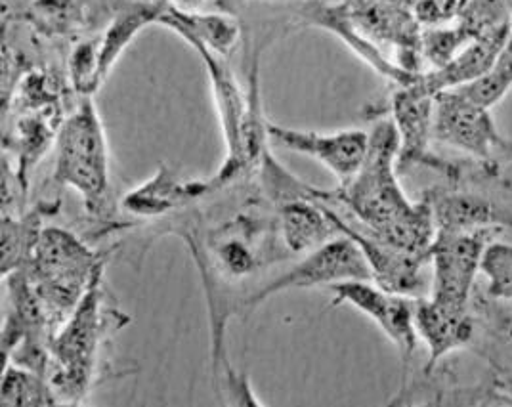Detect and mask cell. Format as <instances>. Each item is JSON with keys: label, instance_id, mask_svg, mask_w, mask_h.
<instances>
[{"label": "cell", "instance_id": "15", "mask_svg": "<svg viewBox=\"0 0 512 407\" xmlns=\"http://www.w3.org/2000/svg\"><path fill=\"white\" fill-rule=\"evenodd\" d=\"M279 230L289 253L308 255L341 236L327 207L316 199H293L279 205Z\"/></svg>", "mask_w": 512, "mask_h": 407}, {"label": "cell", "instance_id": "16", "mask_svg": "<svg viewBox=\"0 0 512 407\" xmlns=\"http://www.w3.org/2000/svg\"><path fill=\"white\" fill-rule=\"evenodd\" d=\"M155 23L169 27L184 41L193 39L205 44L209 50L224 58L234 50L241 37V27L232 16L184 12L165 0L159 2V14Z\"/></svg>", "mask_w": 512, "mask_h": 407}, {"label": "cell", "instance_id": "2", "mask_svg": "<svg viewBox=\"0 0 512 407\" xmlns=\"http://www.w3.org/2000/svg\"><path fill=\"white\" fill-rule=\"evenodd\" d=\"M31 251L29 285L43 304L46 320L56 327L65 323L83 300L102 264L86 245L62 228L43 230Z\"/></svg>", "mask_w": 512, "mask_h": 407}, {"label": "cell", "instance_id": "6", "mask_svg": "<svg viewBox=\"0 0 512 407\" xmlns=\"http://www.w3.org/2000/svg\"><path fill=\"white\" fill-rule=\"evenodd\" d=\"M495 228L469 232H436L430 260L434 264V287L430 299L453 310L467 312L470 293L486 245Z\"/></svg>", "mask_w": 512, "mask_h": 407}, {"label": "cell", "instance_id": "18", "mask_svg": "<svg viewBox=\"0 0 512 407\" xmlns=\"http://www.w3.org/2000/svg\"><path fill=\"white\" fill-rule=\"evenodd\" d=\"M159 2L157 4H134L123 10L113 23L106 29V33L98 39V58H100V79L106 81L113 65L121 58L138 33L157 22Z\"/></svg>", "mask_w": 512, "mask_h": 407}, {"label": "cell", "instance_id": "4", "mask_svg": "<svg viewBox=\"0 0 512 407\" xmlns=\"http://www.w3.org/2000/svg\"><path fill=\"white\" fill-rule=\"evenodd\" d=\"M54 182L81 193L88 213H104L109 193V153L100 115L90 98H83L58 132Z\"/></svg>", "mask_w": 512, "mask_h": 407}, {"label": "cell", "instance_id": "23", "mask_svg": "<svg viewBox=\"0 0 512 407\" xmlns=\"http://www.w3.org/2000/svg\"><path fill=\"white\" fill-rule=\"evenodd\" d=\"M56 396L39 375L27 373L22 367H6L2 377V404L4 406H52Z\"/></svg>", "mask_w": 512, "mask_h": 407}, {"label": "cell", "instance_id": "21", "mask_svg": "<svg viewBox=\"0 0 512 407\" xmlns=\"http://www.w3.org/2000/svg\"><path fill=\"white\" fill-rule=\"evenodd\" d=\"M474 39L465 25L459 22L430 25L421 31V56L430 69H438L463 50Z\"/></svg>", "mask_w": 512, "mask_h": 407}, {"label": "cell", "instance_id": "14", "mask_svg": "<svg viewBox=\"0 0 512 407\" xmlns=\"http://www.w3.org/2000/svg\"><path fill=\"white\" fill-rule=\"evenodd\" d=\"M209 192H213L209 180L182 182L172 169L161 165L148 182L123 197V209L140 218H157Z\"/></svg>", "mask_w": 512, "mask_h": 407}, {"label": "cell", "instance_id": "13", "mask_svg": "<svg viewBox=\"0 0 512 407\" xmlns=\"http://www.w3.org/2000/svg\"><path fill=\"white\" fill-rule=\"evenodd\" d=\"M415 327L419 341L427 344V371L451 352L465 348L474 335L469 312L453 310L432 299H415Z\"/></svg>", "mask_w": 512, "mask_h": 407}, {"label": "cell", "instance_id": "1", "mask_svg": "<svg viewBox=\"0 0 512 407\" xmlns=\"http://www.w3.org/2000/svg\"><path fill=\"white\" fill-rule=\"evenodd\" d=\"M400 138L390 119L369 134V151L360 172L335 192H323L316 201L337 203L363 230L384 243L430 260L436 237L432 201L411 203L396 176ZM342 213V211H341Z\"/></svg>", "mask_w": 512, "mask_h": 407}, {"label": "cell", "instance_id": "26", "mask_svg": "<svg viewBox=\"0 0 512 407\" xmlns=\"http://www.w3.org/2000/svg\"><path fill=\"white\" fill-rule=\"evenodd\" d=\"M165 2L184 12H201L205 6V0H165Z\"/></svg>", "mask_w": 512, "mask_h": 407}, {"label": "cell", "instance_id": "12", "mask_svg": "<svg viewBox=\"0 0 512 407\" xmlns=\"http://www.w3.org/2000/svg\"><path fill=\"white\" fill-rule=\"evenodd\" d=\"M511 33L512 23H505L501 27H495L474 37L463 50H459L449 60L448 64L425 71L423 81L434 94L474 83L497 60V56L509 41Z\"/></svg>", "mask_w": 512, "mask_h": 407}, {"label": "cell", "instance_id": "8", "mask_svg": "<svg viewBox=\"0 0 512 407\" xmlns=\"http://www.w3.org/2000/svg\"><path fill=\"white\" fill-rule=\"evenodd\" d=\"M434 106L436 94L423 81V73L411 83L398 86L390 98V121L394 123L400 151L396 167L404 169L411 165H425L434 171L455 174V167L438 159L430 151V142L434 140Z\"/></svg>", "mask_w": 512, "mask_h": 407}, {"label": "cell", "instance_id": "9", "mask_svg": "<svg viewBox=\"0 0 512 407\" xmlns=\"http://www.w3.org/2000/svg\"><path fill=\"white\" fill-rule=\"evenodd\" d=\"M329 289L335 295L331 306L352 304L356 310L377 323V327L398 348L406 369L419 344L415 327V299L402 293L386 291L377 283L373 285L371 281L362 279L341 281L331 285Z\"/></svg>", "mask_w": 512, "mask_h": 407}, {"label": "cell", "instance_id": "20", "mask_svg": "<svg viewBox=\"0 0 512 407\" xmlns=\"http://www.w3.org/2000/svg\"><path fill=\"white\" fill-rule=\"evenodd\" d=\"M214 268L218 276L226 278L241 279L251 276L256 268L264 262H260L258 249L249 247V239L243 236L228 232H220L213 241Z\"/></svg>", "mask_w": 512, "mask_h": 407}, {"label": "cell", "instance_id": "25", "mask_svg": "<svg viewBox=\"0 0 512 407\" xmlns=\"http://www.w3.org/2000/svg\"><path fill=\"white\" fill-rule=\"evenodd\" d=\"M69 79L73 90L83 98H92L102 86L98 39L77 44L69 58Z\"/></svg>", "mask_w": 512, "mask_h": 407}, {"label": "cell", "instance_id": "11", "mask_svg": "<svg viewBox=\"0 0 512 407\" xmlns=\"http://www.w3.org/2000/svg\"><path fill=\"white\" fill-rule=\"evenodd\" d=\"M323 205L327 207V213L333 218V222L342 236L350 237L360 247L363 257L371 268L373 281L379 287H383L386 291H392V293L409 295V297L417 295V291L423 287L421 270H423L425 262H428V258L411 255V253L384 243L383 239L363 230L360 224H356L352 218H348L339 209H335L327 203H323Z\"/></svg>", "mask_w": 512, "mask_h": 407}, {"label": "cell", "instance_id": "10", "mask_svg": "<svg viewBox=\"0 0 512 407\" xmlns=\"http://www.w3.org/2000/svg\"><path fill=\"white\" fill-rule=\"evenodd\" d=\"M266 132L270 142L279 148L320 161L323 167L335 174L339 186H346L360 172L369 151V134L360 129L323 134L266 123Z\"/></svg>", "mask_w": 512, "mask_h": 407}, {"label": "cell", "instance_id": "24", "mask_svg": "<svg viewBox=\"0 0 512 407\" xmlns=\"http://www.w3.org/2000/svg\"><path fill=\"white\" fill-rule=\"evenodd\" d=\"M480 272L488 279V295L512 300V243L490 241L482 253Z\"/></svg>", "mask_w": 512, "mask_h": 407}, {"label": "cell", "instance_id": "17", "mask_svg": "<svg viewBox=\"0 0 512 407\" xmlns=\"http://www.w3.org/2000/svg\"><path fill=\"white\" fill-rule=\"evenodd\" d=\"M430 201L436 220V232H469L497 228L507 220L499 207L480 197L442 195Z\"/></svg>", "mask_w": 512, "mask_h": 407}, {"label": "cell", "instance_id": "7", "mask_svg": "<svg viewBox=\"0 0 512 407\" xmlns=\"http://www.w3.org/2000/svg\"><path fill=\"white\" fill-rule=\"evenodd\" d=\"M373 281L371 268L363 257L360 247L346 236L333 237L325 245L308 253L306 258L281 274L270 283H266L262 289H258L255 295L249 299L247 306L253 310L260 302L289 289H310L320 285H335L341 281Z\"/></svg>", "mask_w": 512, "mask_h": 407}, {"label": "cell", "instance_id": "5", "mask_svg": "<svg viewBox=\"0 0 512 407\" xmlns=\"http://www.w3.org/2000/svg\"><path fill=\"white\" fill-rule=\"evenodd\" d=\"M434 140L467 153L484 167H495L497 155L512 146L499 134L491 109L474 104L457 88L436 94Z\"/></svg>", "mask_w": 512, "mask_h": 407}, {"label": "cell", "instance_id": "19", "mask_svg": "<svg viewBox=\"0 0 512 407\" xmlns=\"http://www.w3.org/2000/svg\"><path fill=\"white\" fill-rule=\"evenodd\" d=\"M512 88V33L505 48L497 56L490 69L476 79L474 83L467 86H461V90L469 100L482 108H495Z\"/></svg>", "mask_w": 512, "mask_h": 407}, {"label": "cell", "instance_id": "3", "mask_svg": "<svg viewBox=\"0 0 512 407\" xmlns=\"http://www.w3.org/2000/svg\"><path fill=\"white\" fill-rule=\"evenodd\" d=\"M102 270L92 279L85 297L65 320L50 346L56 367L50 386L67 402H77L86 396L94 379L102 341L106 339L113 316H117L113 310L102 306Z\"/></svg>", "mask_w": 512, "mask_h": 407}, {"label": "cell", "instance_id": "22", "mask_svg": "<svg viewBox=\"0 0 512 407\" xmlns=\"http://www.w3.org/2000/svg\"><path fill=\"white\" fill-rule=\"evenodd\" d=\"M27 18L46 35H69L83 25V8L77 0H33Z\"/></svg>", "mask_w": 512, "mask_h": 407}]
</instances>
